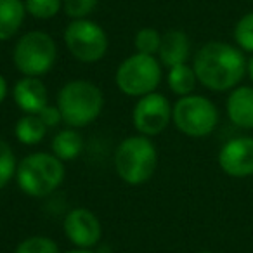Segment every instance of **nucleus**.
I'll return each instance as SVG.
<instances>
[{"label": "nucleus", "mask_w": 253, "mask_h": 253, "mask_svg": "<svg viewBox=\"0 0 253 253\" xmlns=\"http://www.w3.org/2000/svg\"><path fill=\"white\" fill-rule=\"evenodd\" d=\"M193 70L203 87L213 92L232 90L246 73V59L241 49L231 43L211 40L194 54Z\"/></svg>", "instance_id": "f257e3e1"}, {"label": "nucleus", "mask_w": 253, "mask_h": 253, "mask_svg": "<svg viewBox=\"0 0 253 253\" xmlns=\"http://www.w3.org/2000/svg\"><path fill=\"white\" fill-rule=\"evenodd\" d=\"M104 108V95L95 84L88 80H71L57 94V109L63 123L71 128L87 126L99 118Z\"/></svg>", "instance_id": "f03ea898"}, {"label": "nucleus", "mask_w": 253, "mask_h": 253, "mask_svg": "<svg viewBox=\"0 0 253 253\" xmlns=\"http://www.w3.org/2000/svg\"><path fill=\"white\" fill-rule=\"evenodd\" d=\"M66 170L59 158L50 153H32L23 158L16 170L19 189L30 198H45L64 182Z\"/></svg>", "instance_id": "7ed1b4c3"}, {"label": "nucleus", "mask_w": 253, "mask_h": 253, "mask_svg": "<svg viewBox=\"0 0 253 253\" xmlns=\"http://www.w3.org/2000/svg\"><path fill=\"white\" fill-rule=\"evenodd\" d=\"M158 153L149 137L130 135L123 139L115 151V170L128 186H141L155 175Z\"/></svg>", "instance_id": "20e7f679"}, {"label": "nucleus", "mask_w": 253, "mask_h": 253, "mask_svg": "<svg viewBox=\"0 0 253 253\" xmlns=\"http://www.w3.org/2000/svg\"><path fill=\"white\" fill-rule=\"evenodd\" d=\"M57 59V47L52 37L39 30L28 32L16 42L12 61L16 70L25 77L40 78L54 68Z\"/></svg>", "instance_id": "39448f33"}, {"label": "nucleus", "mask_w": 253, "mask_h": 253, "mask_svg": "<svg viewBox=\"0 0 253 253\" xmlns=\"http://www.w3.org/2000/svg\"><path fill=\"white\" fill-rule=\"evenodd\" d=\"M115 82L120 92L130 97H142L156 92L162 82V63L155 56L132 54L122 61L115 73Z\"/></svg>", "instance_id": "423d86ee"}, {"label": "nucleus", "mask_w": 253, "mask_h": 253, "mask_svg": "<svg viewBox=\"0 0 253 253\" xmlns=\"http://www.w3.org/2000/svg\"><path fill=\"white\" fill-rule=\"evenodd\" d=\"M172 122L187 137H207L218 125V109L205 95H184L173 104Z\"/></svg>", "instance_id": "0eeeda50"}, {"label": "nucleus", "mask_w": 253, "mask_h": 253, "mask_svg": "<svg viewBox=\"0 0 253 253\" xmlns=\"http://www.w3.org/2000/svg\"><path fill=\"white\" fill-rule=\"evenodd\" d=\"M64 43L80 63H97L106 56L109 40L101 25L92 19H73L64 28Z\"/></svg>", "instance_id": "6e6552de"}, {"label": "nucleus", "mask_w": 253, "mask_h": 253, "mask_svg": "<svg viewBox=\"0 0 253 253\" xmlns=\"http://www.w3.org/2000/svg\"><path fill=\"white\" fill-rule=\"evenodd\" d=\"M172 122V106L160 92H151L139 97L132 111V123L135 130L146 137H153L165 130Z\"/></svg>", "instance_id": "1a4fd4ad"}, {"label": "nucleus", "mask_w": 253, "mask_h": 253, "mask_svg": "<svg viewBox=\"0 0 253 253\" xmlns=\"http://www.w3.org/2000/svg\"><path fill=\"white\" fill-rule=\"evenodd\" d=\"M218 165L229 177L253 175V137L241 135L225 142L218 151Z\"/></svg>", "instance_id": "9d476101"}, {"label": "nucleus", "mask_w": 253, "mask_h": 253, "mask_svg": "<svg viewBox=\"0 0 253 253\" xmlns=\"http://www.w3.org/2000/svg\"><path fill=\"white\" fill-rule=\"evenodd\" d=\"M64 234L77 248H88L95 246L102 236V227L95 213L87 208H73L64 217Z\"/></svg>", "instance_id": "9b49d317"}, {"label": "nucleus", "mask_w": 253, "mask_h": 253, "mask_svg": "<svg viewBox=\"0 0 253 253\" xmlns=\"http://www.w3.org/2000/svg\"><path fill=\"white\" fill-rule=\"evenodd\" d=\"M12 97L19 109L25 115H39L49 104V94L40 78L25 77L16 82L12 88Z\"/></svg>", "instance_id": "f8f14e48"}, {"label": "nucleus", "mask_w": 253, "mask_h": 253, "mask_svg": "<svg viewBox=\"0 0 253 253\" xmlns=\"http://www.w3.org/2000/svg\"><path fill=\"white\" fill-rule=\"evenodd\" d=\"M227 116L232 125L252 130L253 128V87L238 85L232 88L225 102Z\"/></svg>", "instance_id": "ddd939ff"}, {"label": "nucleus", "mask_w": 253, "mask_h": 253, "mask_svg": "<svg viewBox=\"0 0 253 253\" xmlns=\"http://www.w3.org/2000/svg\"><path fill=\"white\" fill-rule=\"evenodd\" d=\"M191 56V40L182 30H169L162 35L158 57L167 68L186 64Z\"/></svg>", "instance_id": "4468645a"}, {"label": "nucleus", "mask_w": 253, "mask_h": 253, "mask_svg": "<svg viewBox=\"0 0 253 253\" xmlns=\"http://www.w3.org/2000/svg\"><path fill=\"white\" fill-rule=\"evenodd\" d=\"M25 14L23 0H0V42L11 40L21 30Z\"/></svg>", "instance_id": "2eb2a0df"}, {"label": "nucleus", "mask_w": 253, "mask_h": 253, "mask_svg": "<svg viewBox=\"0 0 253 253\" xmlns=\"http://www.w3.org/2000/svg\"><path fill=\"white\" fill-rule=\"evenodd\" d=\"M50 148H52V155L61 162H73L84 149V139L75 128H64L54 135Z\"/></svg>", "instance_id": "dca6fc26"}, {"label": "nucleus", "mask_w": 253, "mask_h": 253, "mask_svg": "<svg viewBox=\"0 0 253 253\" xmlns=\"http://www.w3.org/2000/svg\"><path fill=\"white\" fill-rule=\"evenodd\" d=\"M14 135L21 144L35 146L42 142L43 137L47 135V126L40 120L39 115H23L16 122Z\"/></svg>", "instance_id": "f3484780"}, {"label": "nucleus", "mask_w": 253, "mask_h": 253, "mask_svg": "<svg viewBox=\"0 0 253 253\" xmlns=\"http://www.w3.org/2000/svg\"><path fill=\"white\" fill-rule=\"evenodd\" d=\"M196 73H194L193 66L189 64H177L173 68H169V75H167V84H169L170 90L179 97L184 95H191L196 87Z\"/></svg>", "instance_id": "a211bd4d"}, {"label": "nucleus", "mask_w": 253, "mask_h": 253, "mask_svg": "<svg viewBox=\"0 0 253 253\" xmlns=\"http://www.w3.org/2000/svg\"><path fill=\"white\" fill-rule=\"evenodd\" d=\"M16 170H18V163H16V156L9 142L4 139H0V189H4L12 177H16Z\"/></svg>", "instance_id": "6ab92c4d"}, {"label": "nucleus", "mask_w": 253, "mask_h": 253, "mask_svg": "<svg viewBox=\"0 0 253 253\" xmlns=\"http://www.w3.org/2000/svg\"><path fill=\"white\" fill-rule=\"evenodd\" d=\"M232 35H234V42L238 43L239 49L253 54V11L246 12L238 19Z\"/></svg>", "instance_id": "aec40b11"}, {"label": "nucleus", "mask_w": 253, "mask_h": 253, "mask_svg": "<svg viewBox=\"0 0 253 253\" xmlns=\"http://www.w3.org/2000/svg\"><path fill=\"white\" fill-rule=\"evenodd\" d=\"M160 43H162V35L155 28H141L134 39L135 50L139 54H146V56L158 54Z\"/></svg>", "instance_id": "412c9836"}, {"label": "nucleus", "mask_w": 253, "mask_h": 253, "mask_svg": "<svg viewBox=\"0 0 253 253\" xmlns=\"http://www.w3.org/2000/svg\"><path fill=\"white\" fill-rule=\"evenodd\" d=\"M26 12L35 19H50L63 9V0H26Z\"/></svg>", "instance_id": "4be33fe9"}, {"label": "nucleus", "mask_w": 253, "mask_h": 253, "mask_svg": "<svg viewBox=\"0 0 253 253\" xmlns=\"http://www.w3.org/2000/svg\"><path fill=\"white\" fill-rule=\"evenodd\" d=\"M14 253H59V248L47 236H30L19 243Z\"/></svg>", "instance_id": "5701e85b"}, {"label": "nucleus", "mask_w": 253, "mask_h": 253, "mask_svg": "<svg viewBox=\"0 0 253 253\" xmlns=\"http://www.w3.org/2000/svg\"><path fill=\"white\" fill-rule=\"evenodd\" d=\"M99 0H63V9L68 18L73 19H87L97 7Z\"/></svg>", "instance_id": "b1692460"}, {"label": "nucleus", "mask_w": 253, "mask_h": 253, "mask_svg": "<svg viewBox=\"0 0 253 253\" xmlns=\"http://www.w3.org/2000/svg\"><path fill=\"white\" fill-rule=\"evenodd\" d=\"M39 116H40V120L45 123L47 128H50V126H57L61 122H63V116H61L57 106H49V104H47L45 108L39 113Z\"/></svg>", "instance_id": "393cba45"}, {"label": "nucleus", "mask_w": 253, "mask_h": 253, "mask_svg": "<svg viewBox=\"0 0 253 253\" xmlns=\"http://www.w3.org/2000/svg\"><path fill=\"white\" fill-rule=\"evenodd\" d=\"M7 92H9V87H7V82H5V78L0 75V104L5 101V97H7Z\"/></svg>", "instance_id": "a878e982"}, {"label": "nucleus", "mask_w": 253, "mask_h": 253, "mask_svg": "<svg viewBox=\"0 0 253 253\" xmlns=\"http://www.w3.org/2000/svg\"><path fill=\"white\" fill-rule=\"evenodd\" d=\"M246 73H248L250 80L253 82V56L248 59V63H246Z\"/></svg>", "instance_id": "bb28decb"}, {"label": "nucleus", "mask_w": 253, "mask_h": 253, "mask_svg": "<svg viewBox=\"0 0 253 253\" xmlns=\"http://www.w3.org/2000/svg\"><path fill=\"white\" fill-rule=\"evenodd\" d=\"M66 253H94V252L88 250V248H75V250H70V252H66Z\"/></svg>", "instance_id": "cd10ccee"}, {"label": "nucleus", "mask_w": 253, "mask_h": 253, "mask_svg": "<svg viewBox=\"0 0 253 253\" xmlns=\"http://www.w3.org/2000/svg\"><path fill=\"white\" fill-rule=\"evenodd\" d=\"M198 253H211V252H198Z\"/></svg>", "instance_id": "c85d7f7f"}, {"label": "nucleus", "mask_w": 253, "mask_h": 253, "mask_svg": "<svg viewBox=\"0 0 253 253\" xmlns=\"http://www.w3.org/2000/svg\"><path fill=\"white\" fill-rule=\"evenodd\" d=\"M0 253H2V252H0Z\"/></svg>", "instance_id": "c756f323"}, {"label": "nucleus", "mask_w": 253, "mask_h": 253, "mask_svg": "<svg viewBox=\"0 0 253 253\" xmlns=\"http://www.w3.org/2000/svg\"><path fill=\"white\" fill-rule=\"evenodd\" d=\"M252 2H253V0H252Z\"/></svg>", "instance_id": "7c9ffc66"}]
</instances>
